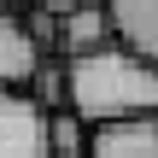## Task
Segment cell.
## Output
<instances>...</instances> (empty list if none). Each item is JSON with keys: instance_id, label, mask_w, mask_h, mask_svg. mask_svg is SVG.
I'll return each mask as SVG.
<instances>
[{"instance_id": "obj_6", "label": "cell", "mask_w": 158, "mask_h": 158, "mask_svg": "<svg viewBox=\"0 0 158 158\" xmlns=\"http://www.w3.org/2000/svg\"><path fill=\"white\" fill-rule=\"evenodd\" d=\"M88 158H158V117H129V123L94 129Z\"/></svg>"}, {"instance_id": "obj_5", "label": "cell", "mask_w": 158, "mask_h": 158, "mask_svg": "<svg viewBox=\"0 0 158 158\" xmlns=\"http://www.w3.org/2000/svg\"><path fill=\"white\" fill-rule=\"evenodd\" d=\"M106 6L117 23V47H129L135 59L158 70V0H106Z\"/></svg>"}, {"instance_id": "obj_2", "label": "cell", "mask_w": 158, "mask_h": 158, "mask_svg": "<svg viewBox=\"0 0 158 158\" xmlns=\"http://www.w3.org/2000/svg\"><path fill=\"white\" fill-rule=\"evenodd\" d=\"M41 64H47V53L35 47L23 12H0V94H29Z\"/></svg>"}, {"instance_id": "obj_4", "label": "cell", "mask_w": 158, "mask_h": 158, "mask_svg": "<svg viewBox=\"0 0 158 158\" xmlns=\"http://www.w3.org/2000/svg\"><path fill=\"white\" fill-rule=\"evenodd\" d=\"M59 29H64V59H88V53H106L117 47V23H111V6L106 0H88V6H70L59 12Z\"/></svg>"}, {"instance_id": "obj_7", "label": "cell", "mask_w": 158, "mask_h": 158, "mask_svg": "<svg viewBox=\"0 0 158 158\" xmlns=\"http://www.w3.org/2000/svg\"><path fill=\"white\" fill-rule=\"evenodd\" d=\"M88 147H94V129L76 111H53L47 117V158H88Z\"/></svg>"}, {"instance_id": "obj_10", "label": "cell", "mask_w": 158, "mask_h": 158, "mask_svg": "<svg viewBox=\"0 0 158 158\" xmlns=\"http://www.w3.org/2000/svg\"><path fill=\"white\" fill-rule=\"evenodd\" d=\"M0 12H12V0H0Z\"/></svg>"}, {"instance_id": "obj_8", "label": "cell", "mask_w": 158, "mask_h": 158, "mask_svg": "<svg viewBox=\"0 0 158 158\" xmlns=\"http://www.w3.org/2000/svg\"><path fill=\"white\" fill-rule=\"evenodd\" d=\"M29 100H35L47 117H53V111H70V70L47 59V64L35 70V82H29Z\"/></svg>"}, {"instance_id": "obj_3", "label": "cell", "mask_w": 158, "mask_h": 158, "mask_svg": "<svg viewBox=\"0 0 158 158\" xmlns=\"http://www.w3.org/2000/svg\"><path fill=\"white\" fill-rule=\"evenodd\" d=\"M0 158H47V111L29 94H0Z\"/></svg>"}, {"instance_id": "obj_1", "label": "cell", "mask_w": 158, "mask_h": 158, "mask_svg": "<svg viewBox=\"0 0 158 158\" xmlns=\"http://www.w3.org/2000/svg\"><path fill=\"white\" fill-rule=\"evenodd\" d=\"M64 70H70V111L88 129L129 123V117H158V70L147 59H135L129 47L64 59Z\"/></svg>"}, {"instance_id": "obj_9", "label": "cell", "mask_w": 158, "mask_h": 158, "mask_svg": "<svg viewBox=\"0 0 158 158\" xmlns=\"http://www.w3.org/2000/svg\"><path fill=\"white\" fill-rule=\"evenodd\" d=\"M29 6H47V12H70V6H88V0H29Z\"/></svg>"}]
</instances>
